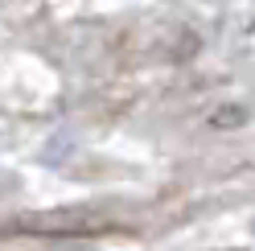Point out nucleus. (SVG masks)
I'll return each instance as SVG.
<instances>
[{
  "mask_svg": "<svg viewBox=\"0 0 255 251\" xmlns=\"http://www.w3.org/2000/svg\"><path fill=\"white\" fill-rule=\"evenodd\" d=\"M54 218H62V214H54ZM66 218H74V223H66V231H91V227H103V223H91V210H70ZM21 227H29V231H58V223H50V218H45V223H33V218H25Z\"/></svg>",
  "mask_w": 255,
  "mask_h": 251,
  "instance_id": "nucleus-1",
  "label": "nucleus"
}]
</instances>
